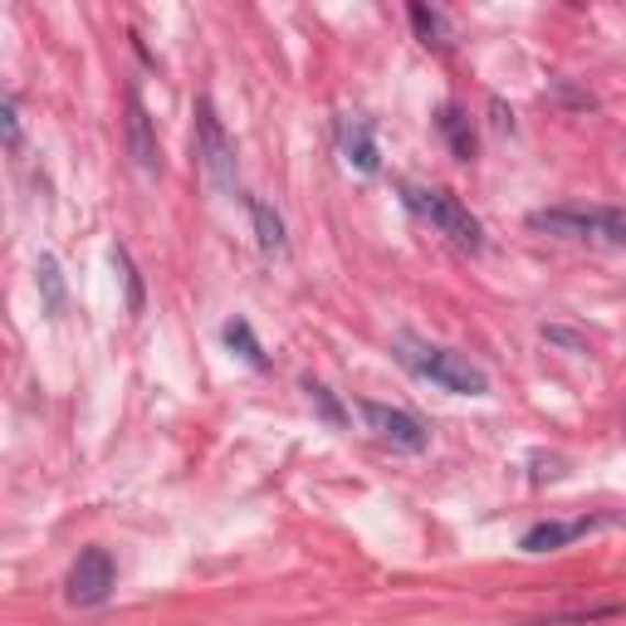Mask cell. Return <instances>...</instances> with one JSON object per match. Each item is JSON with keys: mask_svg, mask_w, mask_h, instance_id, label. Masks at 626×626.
I'll return each instance as SVG.
<instances>
[{"mask_svg": "<svg viewBox=\"0 0 626 626\" xmlns=\"http://www.w3.org/2000/svg\"><path fill=\"white\" fill-rule=\"evenodd\" d=\"M118 587V563L108 548H84L79 558H74L69 578H64V597L74 602V607H103L108 597H113Z\"/></svg>", "mask_w": 626, "mask_h": 626, "instance_id": "5", "label": "cell"}, {"mask_svg": "<svg viewBox=\"0 0 626 626\" xmlns=\"http://www.w3.org/2000/svg\"><path fill=\"white\" fill-rule=\"evenodd\" d=\"M362 421L367 431H377V441H387L392 450H406V455H421L431 446V431H426L421 416L402 411V406H387V402H358Z\"/></svg>", "mask_w": 626, "mask_h": 626, "instance_id": "6", "label": "cell"}, {"mask_svg": "<svg viewBox=\"0 0 626 626\" xmlns=\"http://www.w3.org/2000/svg\"><path fill=\"white\" fill-rule=\"evenodd\" d=\"M113 265H118V274H123V289H128V318H142V309H147V294H142V274H138L133 255H128L123 245H113Z\"/></svg>", "mask_w": 626, "mask_h": 626, "instance_id": "17", "label": "cell"}, {"mask_svg": "<svg viewBox=\"0 0 626 626\" xmlns=\"http://www.w3.org/2000/svg\"><path fill=\"white\" fill-rule=\"evenodd\" d=\"M602 524H607L602 514H582V519H543L519 538V548L524 553H558V548L578 543V538H587L592 529H602Z\"/></svg>", "mask_w": 626, "mask_h": 626, "instance_id": "7", "label": "cell"}, {"mask_svg": "<svg viewBox=\"0 0 626 626\" xmlns=\"http://www.w3.org/2000/svg\"><path fill=\"white\" fill-rule=\"evenodd\" d=\"M299 387H304V397L314 402V411L323 416V421L333 426V431H343V426H348V406L333 397V387H328V382H318V377H304Z\"/></svg>", "mask_w": 626, "mask_h": 626, "instance_id": "15", "label": "cell"}, {"mask_svg": "<svg viewBox=\"0 0 626 626\" xmlns=\"http://www.w3.org/2000/svg\"><path fill=\"white\" fill-rule=\"evenodd\" d=\"M128 152H133L138 172H147V177L162 172V147H157V133H152V113L138 89H128Z\"/></svg>", "mask_w": 626, "mask_h": 626, "instance_id": "8", "label": "cell"}, {"mask_svg": "<svg viewBox=\"0 0 626 626\" xmlns=\"http://www.w3.org/2000/svg\"><path fill=\"white\" fill-rule=\"evenodd\" d=\"M553 94L563 98L568 108H582V113H592V108H597V98H592V94H578V89H568V84H553Z\"/></svg>", "mask_w": 626, "mask_h": 626, "instance_id": "20", "label": "cell"}, {"mask_svg": "<svg viewBox=\"0 0 626 626\" xmlns=\"http://www.w3.org/2000/svg\"><path fill=\"white\" fill-rule=\"evenodd\" d=\"M543 338L558 348H568V353H587V343H582L578 333H568V328H543Z\"/></svg>", "mask_w": 626, "mask_h": 626, "instance_id": "19", "label": "cell"}, {"mask_svg": "<svg viewBox=\"0 0 626 626\" xmlns=\"http://www.w3.org/2000/svg\"><path fill=\"white\" fill-rule=\"evenodd\" d=\"M196 157H201L206 177L221 196H235V147H230L221 118H216L211 98H201L196 103Z\"/></svg>", "mask_w": 626, "mask_h": 626, "instance_id": "4", "label": "cell"}, {"mask_svg": "<svg viewBox=\"0 0 626 626\" xmlns=\"http://www.w3.org/2000/svg\"><path fill=\"white\" fill-rule=\"evenodd\" d=\"M402 362L416 372V377L436 382L441 392H455V397H485V392H490L485 367H475L465 353H450V348L421 343V338H402Z\"/></svg>", "mask_w": 626, "mask_h": 626, "instance_id": "3", "label": "cell"}, {"mask_svg": "<svg viewBox=\"0 0 626 626\" xmlns=\"http://www.w3.org/2000/svg\"><path fill=\"white\" fill-rule=\"evenodd\" d=\"M0 128H6V147L20 152V108H15V98L0 103Z\"/></svg>", "mask_w": 626, "mask_h": 626, "instance_id": "18", "label": "cell"}, {"mask_svg": "<svg viewBox=\"0 0 626 626\" xmlns=\"http://www.w3.org/2000/svg\"><path fill=\"white\" fill-rule=\"evenodd\" d=\"M436 128H441V138L450 142L455 162H475V123H470L465 108H460V103H441V113H436Z\"/></svg>", "mask_w": 626, "mask_h": 626, "instance_id": "11", "label": "cell"}, {"mask_svg": "<svg viewBox=\"0 0 626 626\" xmlns=\"http://www.w3.org/2000/svg\"><path fill=\"white\" fill-rule=\"evenodd\" d=\"M221 338H226V348L235 358H245L255 372H270V353H265V343L255 338V328L245 323V318H226V328H221Z\"/></svg>", "mask_w": 626, "mask_h": 626, "instance_id": "12", "label": "cell"}, {"mask_svg": "<svg viewBox=\"0 0 626 626\" xmlns=\"http://www.w3.org/2000/svg\"><path fill=\"white\" fill-rule=\"evenodd\" d=\"M402 201L416 221H426L436 235H446L450 245H460L465 255H480V250H485V226H480L450 191H436V186H421V182H402Z\"/></svg>", "mask_w": 626, "mask_h": 626, "instance_id": "1", "label": "cell"}, {"mask_svg": "<svg viewBox=\"0 0 626 626\" xmlns=\"http://www.w3.org/2000/svg\"><path fill=\"white\" fill-rule=\"evenodd\" d=\"M622 602H597V607H568V612H548L538 622H524V626H592V622H612L622 617Z\"/></svg>", "mask_w": 626, "mask_h": 626, "instance_id": "14", "label": "cell"}, {"mask_svg": "<svg viewBox=\"0 0 626 626\" xmlns=\"http://www.w3.org/2000/svg\"><path fill=\"white\" fill-rule=\"evenodd\" d=\"M338 138H343V157L353 162L358 172L382 167V152H377V138H372L367 118H343V123H338Z\"/></svg>", "mask_w": 626, "mask_h": 626, "instance_id": "9", "label": "cell"}, {"mask_svg": "<svg viewBox=\"0 0 626 626\" xmlns=\"http://www.w3.org/2000/svg\"><path fill=\"white\" fill-rule=\"evenodd\" d=\"M406 15H411V30H416V40H421L426 50H436V54H446V50H450V25H446L441 10H431V6H411Z\"/></svg>", "mask_w": 626, "mask_h": 626, "instance_id": "13", "label": "cell"}, {"mask_svg": "<svg viewBox=\"0 0 626 626\" xmlns=\"http://www.w3.org/2000/svg\"><path fill=\"white\" fill-rule=\"evenodd\" d=\"M35 279H40V294H45V309L59 318L69 309V299H64V279H59V265H54V255H40L35 260Z\"/></svg>", "mask_w": 626, "mask_h": 626, "instance_id": "16", "label": "cell"}, {"mask_svg": "<svg viewBox=\"0 0 626 626\" xmlns=\"http://www.w3.org/2000/svg\"><path fill=\"white\" fill-rule=\"evenodd\" d=\"M529 230L587 245H626V211L617 206H543L529 211Z\"/></svg>", "mask_w": 626, "mask_h": 626, "instance_id": "2", "label": "cell"}, {"mask_svg": "<svg viewBox=\"0 0 626 626\" xmlns=\"http://www.w3.org/2000/svg\"><path fill=\"white\" fill-rule=\"evenodd\" d=\"M250 221H255V240L270 260H289V235H284L279 211H274L265 196H250Z\"/></svg>", "mask_w": 626, "mask_h": 626, "instance_id": "10", "label": "cell"}]
</instances>
